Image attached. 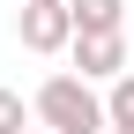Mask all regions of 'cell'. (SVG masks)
Masks as SVG:
<instances>
[{"label":"cell","instance_id":"6da1fadb","mask_svg":"<svg viewBox=\"0 0 134 134\" xmlns=\"http://www.w3.org/2000/svg\"><path fill=\"white\" fill-rule=\"evenodd\" d=\"M30 119L52 127V134H104V97L90 90V82L67 67V75L37 82V97H30Z\"/></svg>","mask_w":134,"mask_h":134},{"label":"cell","instance_id":"7a4b0ae2","mask_svg":"<svg viewBox=\"0 0 134 134\" xmlns=\"http://www.w3.org/2000/svg\"><path fill=\"white\" fill-rule=\"evenodd\" d=\"M67 60H75L82 82H112L127 67V30H75L67 37Z\"/></svg>","mask_w":134,"mask_h":134},{"label":"cell","instance_id":"3957f363","mask_svg":"<svg viewBox=\"0 0 134 134\" xmlns=\"http://www.w3.org/2000/svg\"><path fill=\"white\" fill-rule=\"evenodd\" d=\"M15 30H23V45H30V52H67V37H75V15H67V0H23Z\"/></svg>","mask_w":134,"mask_h":134},{"label":"cell","instance_id":"277c9868","mask_svg":"<svg viewBox=\"0 0 134 134\" xmlns=\"http://www.w3.org/2000/svg\"><path fill=\"white\" fill-rule=\"evenodd\" d=\"M75 30H127V0H67Z\"/></svg>","mask_w":134,"mask_h":134},{"label":"cell","instance_id":"5b68a950","mask_svg":"<svg viewBox=\"0 0 134 134\" xmlns=\"http://www.w3.org/2000/svg\"><path fill=\"white\" fill-rule=\"evenodd\" d=\"M104 127H134V67H119L104 82Z\"/></svg>","mask_w":134,"mask_h":134},{"label":"cell","instance_id":"8992f818","mask_svg":"<svg viewBox=\"0 0 134 134\" xmlns=\"http://www.w3.org/2000/svg\"><path fill=\"white\" fill-rule=\"evenodd\" d=\"M23 127H30V104L15 90H0V134H23Z\"/></svg>","mask_w":134,"mask_h":134},{"label":"cell","instance_id":"52a82bcc","mask_svg":"<svg viewBox=\"0 0 134 134\" xmlns=\"http://www.w3.org/2000/svg\"><path fill=\"white\" fill-rule=\"evenodd\" d=\"M23 134H52V127H37V119H30V127H23Z\"/></svg>","mask_w":134,"mask_h":134},{"label":"cell","instance_id":"ba28073f","mask_svg":"<svg viewBox=\"0 0 134 134\" xmlns=\"http://www.w3.org/2000/svg\"><path fill=\"white\" fill-rule=\"evenodd\" d=\"M112 134H134V127H112Z\"/></svg>","mask_w":134,"mask_h":134}]
</instances>
